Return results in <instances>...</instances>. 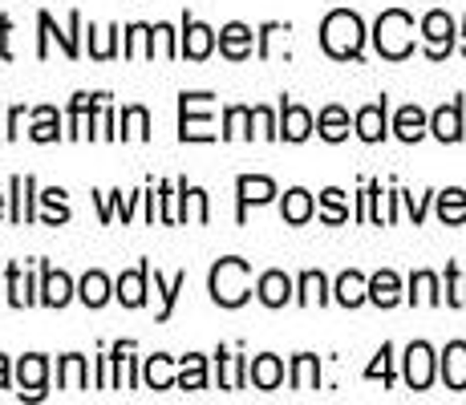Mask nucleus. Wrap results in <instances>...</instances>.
<instances>
[{"label": "nucleus", "mask_w": 466, "mask_h": 405, "mask_svg": "<svg viewBox=\"0 0 466 405\" xmlns=\"http://www.w3.org/2000/svg\"><path fill=\"white\" fill-rule=\"evenodd\" d=\"M150 259H142L138 268H130V272H122L118 280H114V296L122 300V309H142L147 304V292H150Z\"/></svg>", "instance_id": "nucleus-13"}, {"label": "nucleus", "mask_w": 466, "mask_h": 405, "mask_svg": "<svg viewBox=\"0 0 466 405\" xmlns=\"http://www.w3.org/2000/svg\"><path fill=\"white\" fill-rule=\"evenodd\" d=\"M215 45H219V33L211 29V25L195 21L191 13L183 16V29H178V57L187 61H208L215 53Z\"/></svg>", "instance_id": "nucleus-7"}, {"label": "nucleus", "mask_w": 466, "mask_h": 405, "mask_svg": "<svg viewBox=\"0 0 466 405\" xmlns=\"http://www.w3.org/2000/svg\"><path fill=\"white\" fill-rule=\"evenodd\" d=\"M118 138H134V142H147L150 138V114H147V106H127L122 110V118H118Z\"/></svg>", "instance_id": "nucleus-43"}, {"label": "nucleus", "mask_w": 466, "mask_h": 405, "mask_svg": "<svg viewBox=\"0 0 466 405\" xmlns=\"http://www.w3.org/2000/svg\"><path fill=\"white\" fill-rule=\"evenodd\" d=\"M459 49H462V57H466V16H462V33H459Z\"/></svg>", "instance_id": "nucleus-58"}, {"label": "nucleus", "mask_w": 466, "mask_h": 405, "mask_svg": "<svg viewBox=\"0 0 466 405\" xmlns=\"http://www.w3.org/2000/svg\"><path fill=\"white\" fill-rule=\"evenodd\" d=\"M292 390L297 393H309V390H320V357L317 353H297L292 357Z\"/></svg>", "instance_id": "nucleus-36"}, {"label": "nucleus", "mask_w": 466, "mask_h": 405, "mask_svg": "<svg viewBox=\"0 0 466 405\" xmlns=\"http://www.w3.org/2000/svg\"><path fill=\"white\" fill-rule=\"evenodd\" d=\"M370 300L378 304V309H393V304H401V276L390 272V268L373 272L370 276Z\"/></svg>", "instance_id": "nucleus-34"}, {"label": "nucleus", "mask_w": 466, "mask_h": 405, "mask_svg": "<svg viewBox=\"0 0 466 405\" xmlns=\"http://www.w3.org/2000/svg\"><path fill=\"white\" fill-rule=\"evenodd\" d=\"M142 385L147 390H175L178 385V369H175V357H167V353H155V357H147L142 361Z\"/></svg>", "instance_id": "nucleus-26"}, {"label": "nucleus", "mask_w": 466, "mask_h": 405, "mask_svg": "<svg viewBox=\"0 0 466 405\" xmlns=\"http://www.w3.org/2000/svg\"><path fill=\"white\" fill-rule=\"evenodd\" d=\"M426 130H430V114L422 106H401V110L393 114V134H398L401 142H422Z\"/></svg>", "instance_id": "nucleus-30"}, {"label": "nucleus", "mask_w": 466, "mask_h": 405, "mask_svg": "<svg viewBox=\"0 0 466 405\" xmlns=\"http://www.w3.org/2000/svg\"><path fill=\"white\" fill-rule=\"evenodd\" d=\"M252 118H256V134H259V138H268V142L280 138V118H276L268 106H252Z\"/></svg>", "instance_id": "nucleus-52"}, {"label": "nucleus", "mask_w": 466, "mask_h": 405, "mask_svg": "<svg viewBox=\"0 0 466 405\" xmlns=\"http://www.w3.org/2000/svg\"><path fill=\"white\" fill-rule=\"evenodd\" d=\"M252 126H256V118H252V106H228V110H223V138H252Z\"/></svg>", "instance_id": "nucleus-42"}, {"label": "nucleus", "mask_w": 466, "mask_h": 405, "mask_svg": "<svg viewBox=\"0 0 466 405\" xmlns=\"http://www.w3.org/2000/svg\"><path fill=\"white\" fill-rule=\"evenodd\" d=\"M365 377H370V381H385V385H393V345H381V349H378V357L370 361V369H365Z\"/></svg>", "instance_id": "nucleus-49"}, {"label": "nucleus", "mask_w": 466, "mask_h": 405, "mask_svg": "<svg viewBox=\"0 0 466 405\" xmlns=\"http://www.w3.org/2000/svg\"><path fill=\"white\" fill-rule=\"evenodd\" d=\"M365 37H370V33H365V21L357 13H349V8H333V13L320 21V49L337 61L361 57Z\"/></svg>", "instance_id": "nucleus-2"}, {"label": "nucleus", "mask_w": 466, "mask_h": 405, "mask_svg": "<svg viewBox=\"0 0 466 405\" xmlns=\"http://www.w3.org/2000/svg\"><path fill=\"white\" fill-rule=\"evenodd\" d=\"M33 126H29V138L33 142H57V138H66V130H61V114H57V106H37V110L29 114Z\"/></svg>", "instance_id": "nucleus-35"}, {"label": "nucleus", "mask_w": 466, "mask_h": 405, "mask_svg": "<svg viewBox=\"0 0 466 405\" xmlns=\"http://www.w3.org/2000/svg\"><path fill=\"white\" fill-rule=\"evenodd\" d=\"M86 138H89V142H94V138H102V142L118 138V130H114V106H110V94L102 97V106H97L94 118H89V126H86Z\"/></svg>", "instance_id": "nucleus-46"}, {"label": "nucleus", "mask_w": 466, "mask_h": 405, "mask_svg": "<svg viewBox=\"0 0 466 405\" xmlns=\"http://www.w3.org/2000/svg\"><path fill=\"white\" fill-rule=\"evenodd\" d=\"M21 126H25V106H13L5 122V138H21Z\"/></svg>", "instance_id": "nucleus-55"}, {"label": "nucleus", "mask_w": 466, "mask_h": 405, "mask_svg": "<svg viewBox=\"0 0 466 405\" xmlns=\"http://www.w3.org/2000/svg\"><path fill=\"white\" fill-rule=\"evenodd\" d=\"M16 385H21V401H41L45 390H49V357L45 353H25L21 361H16Z\"/></svg>", "instance_id": "nucleus-9"}, {"label": "nucleus", "mask_w": 466, "mask_h": 405, "mask_svg": "<svg viewBox=\"0 0 466 405\" xmlns=\"http://www.w3.org/2000/svg\"><path fill=\"white\" fill-rule=\"evenodd\" d=\"M353 130H357V138L361 142H381L385 134H390V102L378 97V102L361 106L357 118H353Z\"/></svg>", "instance_id": "nucleus-14"}, {"label": "nucleus", "mask_w": 466, "mask_h": 405, "mask_svg": "<svg viewBox=\"0 0 466 405\" xmlns=\"http://www.w3.org/2000/svg\"><path fill=\"white\" fill-rule=\"evenodd\" d=\"M74 296H77V284L69 280L61 268H49L41 259V304L45 309H66Z\"/></svg>", "instance_id": "nucleus-15"}, {"label": "nucleus", "mask_w": 466, "mask_h": 405, "mask_svg": "<svg viewBox=\"0 0 466 405\" xmlns=\"http://www.w3.org/2000/svg\"><path fill=\"white\" fill-rule=\"evenodd\" d=\"M406 385L410 390H430V381H434V373H438V357H434V349L426 345V340H414V345L406 349Z\"/></svg>", "instance_id": "nucleus-10"}, {"label": "nucleus", "mask_w": 466, "mask_h": 405, "mask_svg": "<svg viewBox=\"0 0 466 405\" xmlns=\"http://www.w3.org/2000/svg\"><path fill=\"white\" fill-rule=\"evenodd\" d=\"M37 199L45 207V211L37 215L45 228H61V223H69V215H74V211H69V195L61 191V187H49V191H41Z\"/></svg>", "instance_id": "nucleus-38"}, {"label": "nucleus", "mask_w": 466, "mask_h": 405, "mask_svg": "<svg viewBox=\"0 0 466 405\" xmlns=\"http://www.w3.org/2000/svg\"><path fill=\"white\" fill-rule=\"evenodd\" d=\"M8 41H13V16H0V61H13V45H8Z\"/></svg>", "instance_id": "nucleus-54"}, {"label": "nucleus", "mask_w": 466, "mask_h": 405, "mask_svg": "<svg viewBox=\"0 0 466 405\" xmlns=\"http://www.w3.org/2000/svg\"><path fill=\"white\" fill-rule=\"evenodd\" d=\"M13 385V365H8V357L0 353V390H8Z\"/></svg>", "instance_id": "nucleus-57"}, {"label": "nucleus", "mask_w": 466, "mask_h": 405, "mask_svg": "<svg viewBox=\"0 0 466 405\" xmlns=\"http://www.w3.org/2000/svg\"><path fill=\"white\" fill-rule=\"evenodd\" d=\"M147 191H134V195H122V191H94V203H97V215L102 223H114V215H122V223L134 219V207L142 203Z\"/></svg>", "instance_id": "nucleus-22"}, {"label": "nucleus", "mask_w": 466, "mask_h": 405, "mask_svg": "<svg viewBox=\"0 0 466 405\" xmlns=\"http://www.w3.org/2000/svg\"><path fill=\"white\" fill-rule=\"evenodd\" d=\"M248 381H252L256 390H264V393L280 390V385H284V361L276 353L252 357V365H248Z\"/></svg>", "instance_id": "nucleus-23"}, {"label": "nucleus", "mask_w": 466, "mask_h": 405, "mask_svg": "<svg viewBox=\"0 0 466 405\" xmlns=\"http://www.w3.org/2000/svg\"><path fill=\"white\" fill-rule=\"evenodd\" d=\"M349 126H353V122H349L345 106H325V110L317 114V134L325 142H345L349 138Z\"/></svg>", "instance_id": "nucleus-37"}, {"label": "nucleus", "mask_w": 466, "mask_h": 405, "mask_svg": "<svg viewBox=\"0 0 466 405\" xmlns=\"http://www.w3.org/2000/svg\"><path fill=\"white\" fill-rule=\"evenodd\" d=\"M410 304H442V288H438V276L434 272H414L410 276Z\"/></svg>", "instance_id": "nucleus-45"}, {"label": "nucleus", "mask_w": 466, "mask_h": 405, "mask_svg": "<svg viewBox=\"0 0 466 405\" xmlns=\"http://www.w3.org/2000/svg\"><path fill=\"white\" fill-rule=\"evenodd\" d=\"M454 37H459V29H454V16H451V13L434 8V13H426V16H422V49H426V57H430V61L451 57Z\"/></svg>", "instance_id": "nucleus-6"}, {"label": "nucleus", "mask_w": 466, "mask_h": 405, "mask_svg": "<svg viewBox=\"0 0 466 405\" xmlns=\"http://www.w3.org/2000/svg\"><path fill=\"white\" fill-rule=\"evenodd\" d=\"M208 292L219 309H239L252 300V264L239 256H223L208 272Z\"/></svg>", "instance_id": "nucleus-1"}, {"label": "nucleus", "mask_w": 466, "mask_h": 405, "mask_svg": "<svg viewBox=\"0 0 466 405\" xmlns=\"http://www.w3.org/2000/svg\"><path fill=\"white\" fill-rule=\"evenodd\" d=\"M219 53L228 61H248L256 53V33H252V25H244V21H228L219 29Z\"/></svg>", "instance_id": "nucleus-16"}, {"label": "nucleus", "mask_w": 466, "mask_h": 405, "mask_svg": "<svg viewBox=\"0 0 466 405\" xmlns=\"http://www.w3.org/2000/svg\"><path fill=\"white\" fill-rule=\"evenodd\" d=\"M0 138H5V130H0Z\"/></svg>", "instance_id": "nucleus-60"}, {"label": "nucleus", "mask_w": 466, "mask_h": 405, "mask_svg": "<svg viewBox=\"0 0 466 405\" xmlns=\"http://www.w3.org/2000/svg\"><path fill=\"white\" fill-rule=\"evenodd\" d=\"M438 219H442L446 228L466 223V191L462 187H446V191H438Z\"/></svg>", "instance_id": "nucleus-41"}, {"label": "nucleus", "mask_w": 466, "mask_h": 405, "mask_svg": "<svg viewBox=\"0 0 466 405\" xmlns=\"http://www.w3.org/2000/svg\"><path fill=\"white\" fill-rule=\"evenodd\" d=\"M82 13H69V21H66V29H57V21H53L49 13H37V57L45 61L53 53V41L61 45V53H66L69 61H77L82 57Z\"/></svg>", "instance_id": "nucleus-5"}, {"label": "nucleus", "mask_w": 466, "mask_h": 405, "mask_svg": "<svg viewBox=\"0 0 466 405\" xmlns=\"http://www.w3.org/2000/svg\"><path fill=\"white\" fill-rule=\"evenodd\" d=\"M183 288H187V272H175V276L167 280V276L155 268V292H158V312H155V320H158V324L175 317V304H178V292H183Z\"/></svg>", "instance_id": "nucleus-28"}, {"label": "nucleus", "mask_w": 466, "mask_h": 405, "mask_svg": "<svg viewBox=\"0 0 466 405\" xmlns=\"http://www.w3.org/2000/svg\"><path fill=\"white\" fill-rule=\"evenodd\" d=\"M57 390H69V393L89 390V361L82 353H66L57 361Z\"/></svg>", "instance_id": "nucleus-31"}, {"label": "nucleus", "mask_w": 466, "mask_h": 405, "mask_svg": "<svg viewBox=\"0 0 466 405\" xmlns=\"http://www.w3.org/2000/svg\"><path fill=\"white\" fill-rule=\"evenodd\" d=\"M158 53V41H155V25H142L134 21L122 29V57L138 61V57H155Z\"/></svg>", "instance_id": "nucleus-24"}, {"label": "nucleus", "mask_w": 466, "mask_h": 405, "mask_svg": "<svg viewBox=\"0 0 466 405\" xmlns=\"http://www.w3.org/2000/svg\"><path fill=\"white\" fill-rule=\"evenodd\" d=\"M248 357H239V353H228V349H215V369H219V390H244V385H252L248 381Z\"/></svg>", "instance_id": "nucleus-20"}, {"label": "nucleus", "mask_w": 466, "mask_h": 405, "mask_svg": "<svg viewBox=\"0 0 466 405\" xmlns=\"http://www.w3.org/2000/svg\"><path fill=\"white\" fill-rule=\"evenodd\" d=\"M333 300L340 304V309H361L365 300H370V276H361V272H340L337 276V284H333Z\"/></svg>", "instance_id": "nucleus-21"}, {"label": "nucleus", "mask_w": 466, "mask_h": 405, "mask_svg": "<svg viewBox=\"0 0 466 405\" xmlns=\"http://www.w3.org/2000/svg\"><path fill=\"white\" fill-rule=\"evenodd\" d=\"M312 215H317V199H312L304 187H292V191H284V199H280V219L284 223L300 228V223H309Z\"/></svg>", "instance_id": "nucleus-29"}, {"label": "nucleus", "mask_w": 466, "mask_h": 405, "mask_svg": "<svg viewBox=\"0 0 466 405\" xmlns=\"http://www.w3.org/2000/svg\"><path fill=\"white\" fill-rule=\"evenodd\" d=\"M110 296H114V280H110L106 272H97V268H94V272H86L82 280H77V300H82L86 309H102Z\"/></svg>", "instance_id": "nucleus-32"}, {"label": "nucleus", "mask_w": 466, "mask_h": 405, "mask_svg": "<svg viewBox=\"0 0 466 405\" xmlns=\"http://www.w3.org/2000/svg\"><path fill=\"white\" fill-rule=\"evenodd\" d=\"M97 390H118V361L110 349L97 353Z\"/></svg>", "instance_id": "nucleus-51"}, {"label": "nucleus", "mask_w": 466, "mask_h": 405, "mask_svg": "<svg viewBox=\"0 0 466 405\" xmlns=\"http://www.w3.org/2000/svg\"><path fill=\"white\" fill-rule=\"evenodd\" d=\"M276 183L268 175H239L236 178V199H239V211H236V219L244 223L248 219V207H264V203H272L276 199Z\"/></svg>", "instance_id": "nucleus-12"}, {"label": "nucleus", "mask_w": 466, "mask_h": 405, "mask_svg": "<svg viewBox=\"0 0 466 405\" xmlns=\"http://www.w3.org/2000/svg\"><path fill=\"white\" fill-rule=\"evenodd\" d=\"M373 45L385 61H406L414 53V16L406 8H385L373 25Z\"/></svg>", "instance_id": "nucleus-4"}, {"label": "nucleus", "mask_w": 466, "mask_h": 405, "mask_svg": "<svg viewBox=\"0 0 466 405\" xmlns=\"http://www.w3.org/2000/svg\"><path fill=\"white\" fill-rule=\"evenodd\" d=\"M142 199H147V223L155 228V219H158V191H150V187H147V195H142Z\"/></svg>", "instance_id": "nucleus-56"}, {"label": "nucleus", "mask_w": 466, "mask_h": 405, "mask_svg": "<svg viewBox=\"0 0 466 405\" xmlns=\"http://www.w3.org/2000/svg\"><path fill=\"white\" fill-rule=\"evenodd\" d=\"M446 304L466 309V276L459 272V264H446Z\"/></svg>", "instance_id": "nucleus-50"}, {"label": "nucleus", "mask_w": 466, "mask_h": 405, "mask_svg": "<svg viewBox=\"0 0 466 405\" xmlns=\"http://www.w3.org/2000/svg\"><path fill=\"white\" fill-rule=\"evenodd\" d=\"M317 211H320V219H325L329 228L345 223V219H349V199H345V191H340V187H329V191H320Z\"/></svg>", "instance_id": "nucleus-44"}, {"label": "nucleus", "mask_w": 466, "mask_h": 405, "mask_svg": "<svg viewBox=\"0 0 466 405\" xmlns=\"http://www.w3.org/2000/svg\"><path fill=\"white\" fill-rule=\"evenodd\" d=\"M215 94H203V89H191V94H178V138L183 142H215L223 138L215 130Z\"/></svg>", "instance_id": "nucleus-3"}, {"label": "nucleus", "mask_w": 466, "mask_h": 405, "mask_svg": "<svg viewBox=\"0 0 466 405\" xmlns=\"http://www.w3.org/2000/svg\"><path fill=\"white\" fill-rule=\"evenodd\" d=\"M312 130H317V118H312V114L304 110L300 102H289V97H280V138L284 142H304Z\"/></svg>", "instance_id": "nucleus-18"}, {"label": "nucleus", "mask_w": 466, "mask_h": 405, "mask_svg": "<svg viewBox=\"0 0 466 405\" xmlns=\"http://www.w3.org/2000/svg\"><path fill=\"white\" fill-rule=\"evenodd\" d=\"M5 300L13 309H33L41 304V276L21 272V264H8L5 268Z\"/></svg>", "instance_id": "nucleus-11"}, {"label": "nucleus", "mask_w": 466, "mask_h": 405, "mask_svg": "<svg viewBox=\"0 0 466 405\" xmlns=\"http://www.w3.org/2000/svg\"><path fill=\"white\" fill-rule=\"evenodd\" d=\"M102 97L106 94H74V102H69V114H66V138H86V126H89V118H94V110L102 106Z\"/></svg>", "instance_id": "nucleus-27"}, {"label": "nucleus", "mask_w": 466, "mask_h": 405, "mask_svg": "<svg viewBox=\"0 0 466 405\" xmlns=\"http://www.w3.org/2000/svg\"><path fill=\"white\" fill-rule=\"evenodd\" d=\"M438 373H442L446 390H454V393L466 390V340H451V345L442 349V357H438Z\"/></svg>", "instance_id": "nucleus-19"}, {"label": "nucleus", "mask_w": 466, "mask_h": 405, "mask_svg": "<svg viewBox=\"0 0 466 405\" xmlns=\"http://www.w3.org/2000/svg\"><path fill=\"white\" fill-rule=\"evenodd\" d=\"M158 223H167V228H175V223H183V215H178V183H158Z\"/></svg>", "instance_id": "nucleus-48"}, {"label": "nucleus", "mask_w": 466, "mask_h": 405, "mask_svg": "<svg viewBox=\"0 0 466 405\" xmlns=\"http://www.w3.org/2000/svg\"><path fill=\"white\" fill-rule=\"evenodd\" d=\"M401 203H406V211H410V219H414V223H422V219H426L430 195H410V191H401Z\"/></svg>", "instance_id": "nucleus-53"}, {"label": "nucleus", "mask_w": 466, "mask_h": 405, "mask_svg": "<svg viewBox=\"0 0 466 405\" xmlns=\"http://www.w3.org/2000/svg\"><path fill=\"white\" fill-rule=\"evenodd\" d=\"M333 300V288H329L325 280V272H300V280H297V304L300 309H312V304H329Z\"/></svg>", "instance_id": "nucleus-33"}, {"label": "nucleus", "mask_w": 466, "mask_h": 405, "mask_svg": "<svg viewBox=\"0 0 466 405\" xmlns=\"http://www.w3.org/2000/svg\"><path fill=\"white\" fill-rule=\"evenodd\" d=\"M37 178L33 175H13V183H8V219L16 223V228H29L33 219H37Z\"/></svg>", "instance_id": "nucleus-8"}, {"label": "nucleus", "mask_w": 466, "mask_h": 405, "mask_svg": "<svg viewBox=\"0 0 466 405\" xmlns=\"http://www.w3.org/2000/svg\"><path fill=\"white\" fill-rule=\"evenodd\" d=\"M8 215V195H0V219Z\"/></svg>", "instance_id": "nucleus-59"}, {"label": "nucleus", "mask_w": 466, "mask_h": 405, "mask_svg": "<svg viewBox=\"0 0 466 405\" xmlns=\"http://www.w3.org/2000/svg\"><path fill=\"white\" fill-rule=\"evenodd\" d=\"M430 134H434L438 142H459L462 138V102L454 97V102L438 106L434 114H430Z\"/></svg>", "instance_id": "nucleus-25"}, {"label": "nucleus", "mask_w": 466, "mask_h": 405, "mask_svg": "<svg viewBox=\"0 0 466 405\" xmlns=\"http://www.w3.org/2000/svg\"><path fill=\"white\" fill-rule=\"evenodd\" d=\"M122 53V29L118 25H110V29H94L89 25V57L94 61H110Z\"/></svg>", "instance_id": "nucleus-40"}, {"label": "nucleus", "mask_w": 466, "mask_h": 405, "mask_svg": "<svg viewBox=\"0 0 466 405\" xmlns=\"http://www.w3.org/2000/svg\"><path fill=\"white\" fill-rule=\"evenodd\" d=\"M256 296H259V304L264 309H284L289 300H297V284H292V276L289 272H264L256 280Z\"/></svg>", "instance_id": "nucleus-17"}, {"label": "nucleus", "mask_w": 466, "mask_h": 405, "mask_svg": "<svg viewBox=\"0 0 466 405\" xmlns=\"http://www.w3.org/2000/svg\"><path fill=\"white\" fill-rule=\"evenodd\" d=\"M289 25H280V21H268V25H259V33H256V57L259 61H268L272 57V49L280 41H289Z\"/></svg>", "instance_id": "nucleus-47"}, {"label": "nucleus", "mask_w": 466, "mask_h": 405, "mask_svg": "<svg viewBox=\"0 0 466 405\" xmlns=\"http://www.w3.org/2000/svg\"><path fill=\"white\" fill-rule=\"evenodd\" d=\"M178 390H208V357L203 353H187L178 357Z\"/></svg>", "instance_id": "nucleus-39"}]
</instances>
